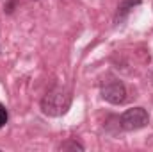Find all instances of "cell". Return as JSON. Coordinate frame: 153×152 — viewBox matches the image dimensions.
<instances>
[{
	"label": "cell",
	"instance_id": "1",
	"mask_svg": "<svg viewBox=\"0 0 153 152\" xmlns=\"http://www.w3.org/2000/svg\"><path fill=\"white\" fill-rule=\"evenodd\" d=\"M70 106H71V91L66 88H61V86L52 88L41 99V111L48 116H53V118L66 114Z\"/></svg>",
	"mask_w": 153,
	"mask_h": 152
},
{
	"label": "cell",
	"instance_id": "2",
	"mask_svg": "<svg viewBox=\"0 0 153 152\" xmlns=\"http://www.w3.org/2000/svg\"><path fill=\"white\" fill-rule=\"evenodd\" d=\"M150 122L148 111L144 108H130L119 116V125L125 131H139Z\"/></svg>",
	"mask_w": 153,
	"mask_h": 152
},
{
	"label": "cell",
	"instance_id": "3",
	"mask_svg": "<svg viewBox=\"0 0 153 152\" xmlns=\"http://www.w3.org/2000/svg\"><path fill=\"white\" fill-rule=\"evenodd\" d=\"M102 99L107 100L109 104H114V106H119L126 100V88L121 81L117 79H109L102 84Z\"/></svg>",
	"mask_w": 153,
	"mask_h": 152
},
{
	"label": "cell",
	"instance_id": "4",
	"mask_svg": "<svg viewBox=\"0 0 153 152\" xmlns=\"http://www.w3.org/2000/svg\"><path fill=\"white\" fill-rule=\"evenodd\" d=\"M139 4H141V0H121L119 5H117L116 16H114V23L116 25L123 23V22L126 20V16L132 13V9H134L135 5H139Z\"/></svg>",
	"mask_w": 153,
	"mask_h": 152
},
{
	"label": "cell",
	"instance_id": "5",
	"mask_svg": "<svg viewBox=\"0 0 153 152\" xmlns=\"http://www.w3.org/2000/svg\"><path fill=\"white\" fill-rule=\"evenodd\" d=\"M59 150H84V145L76 140H66L59 145Z\"/></svg>",
	"mask_w": 153,
	"mask_h": 152
},
{
	"label": "cell",
	"instance_id": "6",
	"mask_svg": "<svg viewBox=\"0 0 153 152\" xmlns=\"http://www.w3.org/2000/svg\"><path fill=\"white\" fill-rule=\"evenodd\" d=\"M4 123H7V109L0 104V127H2Z\"/></svg>",
	"mask_w": 153,
	"mask_h": 152
}]
</instances>
